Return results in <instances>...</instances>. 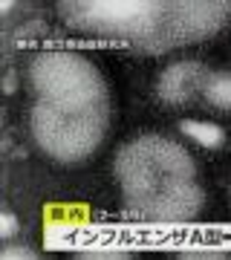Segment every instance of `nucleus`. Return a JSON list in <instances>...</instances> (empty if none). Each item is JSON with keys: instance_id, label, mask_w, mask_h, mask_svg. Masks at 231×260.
<instances>
[{"instance_id": "0eeeda50", "label": "nucleus", "mask_w": 231, "mask_h": 260, "mask_svg": "<svg viewBox=\"0 0 231 260\" xmlns=\"http://www.w3.org/2000/svg\"><path fill=\"white\" fill-rule=\"evenodd\" d=\"M179 130L191 142H196L200 148L205 150H220L225 145V130L217 124V121H203V119H182L179 121Z\"/></svg>"}, {"instance_id": "9b49d317", "label": "nucleus", "mask_w": 231, "mask_h": 260, "mask_svg": "<svg viewBox=\"0 0 231 260\" xmlns=\"http://www.w3.org/2000/svg\"><path fill=\"white\" fill-rule=\"evenodd\" d=\"M18 232H20L18 217H15L12 211H3V214H0V237H3V240H12Z\"/></svg>"}, {"instance_id": "4468645a", "label": "nucleus", "mask_w": 231, "mask_h": 260, "mask_svg": "<svg viewBox=\"0 0 231 260\" xmlns=\"http://www.w3.org/2000/svg\"><path fill=\"white\" fill-rule=\"evenodd\" d=\"M15 90H18V73H15V70H9V73H6V78H3V93L12 95Z\"/></svg>"}, {"instance_id": "7ed1b4c3", "label": "nucleus", "mask_w": 231, "mask_h": 260, "mask_svg": "<svg viewBox=\"0 0 231 260\" xmlns=\"http://www.w3.org/2000/svg\"><path fill=\"white\" fill-rule=\"evenodd\" d=\"M61 20L75 32L98 35L102 44H130L142 49L156 32L165 3L148 0H95V3H58Z\"/></svg>"}, {"instance_id": "39448f33", "label": "nucleus", "mask_w": 231, "mask_h": 260, "mask_svg": "<svg viewBox=\"0 0 231 260\" xmlns=\"http://www.w3.org/2000/svg\"><path fill=\"white\" fill-rule=\"evenodd\" d=\"M228 18V3H165V15L159 20L153 38L142 47V52L159 55V52L185 47V44L205 41V38L217 35Z\"/></svg>"}, {"instance_id": "f8f14e48", "label": "nucleus", "mask_w": 231, "mask_h": 260, "mask_svg": "<svg viewBox=\"0 0 231 260\" xmlns=\"http://www.w3.org/2000/svg\"><path fill=\"white\" fill-rule=\"evenodd\" d=\"M0 257L3 260H35V251L29 246H6L0 251Z\"/></svg>"}, {"instance_id": "f257e3e1", "label": "nucleus", "mask_w": 231, "mask_h": 260, "mask_svg": "<svg viewBox=\"0 0 231 260\" xmlns=\"http://www.w3.org/2000/svg\"><path fill=\"white\" fill-rule=\"evenodd\" d=\"M194 159L165 136L145 133L127 142L113 162L127 211L153 225L191 223L203 208V188L194 182Z\"/></svg>"}, {"instance_id": "9d476101", "label": "nucleus", "mask_w": 231, "mask_h": 260, "mask_svg": "<svg viewBox=\"0 0 231 260\" xmlns=\"http://www.w3.org/2000/svg\"><path fill=\"white\" fill-rule=\"evenodd\" d=\"M78 257H87V260H127L130 257V251L127 249H116V246H110V249H81V251H75Z\"/></svg>"}, {"instance_id": "20e7f679", "label": "nucleus", "mask_w": 231, "mask_h": 260, "mask_svg": "<svg viewBox=\"0 0 231 260\" xmlns=\"http://www.w3.org/2000/svg\"><path fill=\"white\" fill-rule=\"evenodd\" d=\"M32 139L49 159L75 165L102 148L107 133V110H64L38 102L29 116Z\"/></svg>"}, {"instance_id": "ddd939ff", "label": "nucleus", "mask_w": 231, "mask_h": 260, "mask_svg": "<svg viewBox=\"0 0 231 260\" xmlns=\"http://www.w3.org/2000/svg\"><path fill=\"white\" fill-rule=\"evenodd\" d=\"M182 257H188V260H196V257L220 260V257H225V251H220V249H188V251H182Z\"/></svg>"}, {"instance_id": "423d86ee", "label": "nucleus", "mask_w": 231, "mask_h": 260, "mask_svg": "<svg viewBox=\"0 0 231 260\" xmlns=\"http://www.w3.org/2000/svg\"><path fill=\"white\" fill-rule=\"evenodd\" d=\"M208 81V70L200 61H176L165 67L156 78V99L168 107H182Z\"/></svg>"}, {"instance_id": "1a4fd4ad", "label": "nucleus", "mask_w": 231, "mask_h": 260, "mask_svg": "<svg viewBox=\"0 0 231 260\" xmlns=\"http://www.w3.org/2000/svg\"><path fill=\"white\" fill-rule=\"evenodd\" d=\"M49 35V29H46L44 20H29V23H23V26L15 29V41L18 44H32V41H38V38H46Z\"/></svg>"}, {"instance_id": "f03ea898", "label": "nucleus", "mask_w": 231, "mask_h": 260, "mask_svg": "<svg viewBox=\"0 0 231 260\" xmlns=\"http://www.w3.org/2000/svg\"><path fill=\"white\" fill-rule=\"evenodd\" d=\"M29 84L38 102L64 110H107V87L98 70L87 58L67 49L35 55L29 67Z\"/></svg>"}, {"instance_id": "6e6552de", "label": "nucleus", "mask_w": 231, "mask_h": 260, "mask_svg": "<svg viewBox=\"0 0 231 260\" xmlns=\"http://www.w3.org/2000/svg\"><path fill=\"white\" fill-rule=\"evenodd\" d=\"M205 102L217 110H231V70L208 73V81L203 87Z\"/></svg>"}]
</instances>
